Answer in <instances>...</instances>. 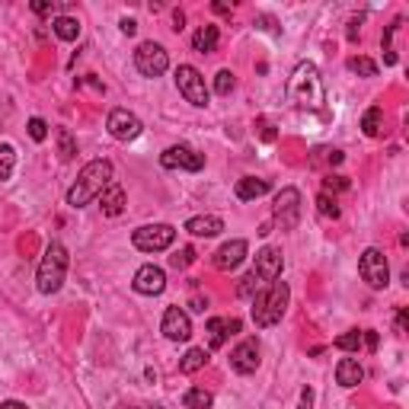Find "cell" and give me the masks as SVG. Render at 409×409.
Here are the masks:
<instances>
[{"instance_id": "cell-7", "label": "cell", "mask_w": 409, "mask_h": 409, "mask_svg": "<svg viewBox=\"0 0 409 409\" xmlns=\"http://www.w3.org/2000/svg\"><path fill=\"white\" fill-rule=\"evenodd\" d=\"M176 87L179 93L185 96V102H192V106H208V87H204V77L198 74L192 64H179L176 67Z\"/></svg>"}, {"instance_id": "cell-5", "label": "cell", "mask_w": 409, "mask_h": 409, "mask_svg": "<svg viewBox=\"0 0 409 409\" xmlns=\"http://www.w3.org/2000/svg\"><path fill=\"white\" fill-rule=\"evenodd\" d=\"M176 240V227L173 224H144L131 234V243L141 249V253H163V249L173 246Z\"/></svg>"}, {"instance_id": "cell-44", "label": "cell", "mask_w": 409, "mask_h": 409, "mask_svg": "<svg viewBox=\"0 0 409 409\" xmlns=\"http://www.w3.org/2000/svg\"><path fill=\"white\" fill-rule=\"evenodd\" d=\"M153 409H160V406H153Z\"/></svg>"}, {"instance_id": "cell-39", "label": "cell", "mask_w": 409, "mask_h": 409, "mask_svg": "<svg viewBox=\"0 0 409 409\" xmlns=\"http://www.w3.org/2000/svg\"><path fill=\"white\" fill-rule=\"evenodd\" d=\"M119 29L125 32V36H134V32H138V23H134V19H121Z\"/></svg>"}, {"instance_id": "cell-20", "label": "cell", "mask_w": 409, "mask_h": 409, "mask_svg": "<svg viewBox=\"0 0 409 409\" xmlns=\"http://www.w3.org/2000/svg\"><path fill=\"white\" fill-rule=\"evenodd\" d=\"M364 381V368L355 361V358H342L336 364V383L339 387H358Z\"/></svg>"}, {"instance_id": "cell-23", "label": "cell", "mask_w": 409, "mask_h": 409, "mask_svg": "<svg viewBox=\"0 0 409 409\" xmlns=\"http://www.w3.org/2000/svg\"><path fill=\"white\" fill-rule=\"evenodd\" d=\"M204 364H208V349H189L182 355V361H179V371H182V374H195Z\"/></svg>"}, {"instance_id": "cell-4", "label": "cell", "mask_w": 409, "mask_h": 409, "mask_svg": "<svg viewBox=\"0 0 409 409\" xmlns=\"http://www.w3.org/2000/svg\"><path fill=\"white\" fill-rule=\"evenodd\" d=\"M291 96L298 99V106H310L317 109L320 102H323V83H320V74L313 64H298V70H294L291 77Z\"/></svg>"}, {"instance_id": "cell-27", "label": "cell", "mask_w": 409, "mask_h": 409, "mask_svg": "<svg viewBox=\"0 0 409 409\" xmlns=\"http://www.w3.org/2000/svg\"><path fill=\"white\" fill-rule=\"evenodd\" d=\"M381 125H383V112L377 106L368 109V112H364V119H361L364 134H368V138H377V134H381Z\"/></svg>"}, {"instance_id": "cell-31", "label": "cell", "mask_w": 409, "mask_h": 409, "mask_svg": "<svg viewBox=\"0 0 409 409\" xmlns=\"http://www.w3.org/2000/svg\"><path fill=\"white\" fill-rule=\"evenodd\" d=\"M234 74L230 70H217V77H214V93H221V96H227L230 89H234Z\"/></svg>"}, {"instance_id": "cell-30", "label": "cell", "mask_w": 409, "mask_h": 409, "mask_svg": "<svg viewBox=\"0 0 409 409\" xmlns=\"http://www.w3.org/2000/svg\"><path fill=\"white\" fill-rule=\"evenodd\" d=\"M358 345H361V332H358V329H349L345 336L336 339V349H342V351H355Z\"/></svg>"}, {"instance_id": "cell-33", "label": "cell", "mask_w": 409, "mask_h": 409, "mask_svg": "<svg viewBox=\"0 0 409 409\" xmlns=\"http://www.w3.org/2000/svg\"><path fill=\"white\" fill-rule=\"evenodd\" d=\"M26 128H29V138L32 141H45V138H48V125H45V119H29V125H26Z\"/></svg>"}, {"instance_id": "cell-9", "label": "cell", "mask_w": 409, "mask_h": 409, "mask_svg": "<svg viewBox=\"0 0 409 409\" xmlns=\"http://www.w3.org/2000/svg\"><path fill=\"white\" fill-rule=\"evenodd\" d=\"M160 163L163 170H189V173H198L204 166V153L192 151L189 144H173L160 153Z\"/></svg>"}, {"instance_id": "cell-17", "label": "cell", "mask_w": 409, "mask_h": 409, "mask_svg": "<svg viewBox=\"0 0 409 409\" xmlns=\"http://www.w3.org/2000/svg\"><path fill=\"white\" fill-rule=\"evenodd\" d=\"M99 208H102V214H106V217H115V214L125 211V189H121L115 179L99 192Z\"/></svg>"}, {"instance_id": "cell-1", "label": "cell", "mask_w": 409, "mask_h": 409, "mask_svg": "<svg viewBox=\"0 0 409 409\" xmlns=\"http://www.w3.org/2000/svg\"><path fill=\"white\" fill-rule=\"evenodd\" d=\"M112 182V163L109 160H89L87 166L80 170L77 182L67 189V204L70 208H83L93 198H99V192Z\"/></svg>"}, {"instance_id": "cell-3", "label": "cell", "mask_w": 409, "mask_h": 409, "mask_svg": "<svg viewBox=\"0 0 409 409\" xmlns=\"http://www.w3.org/2000/svg\"><path fill=\"white\" fill-rule=\"evenodd\" d=\"M67 249L61 246V243H48V249H45L42 262H38V272H36V285L42 294H55L61 291L64 285V275H67Z\"/></svg>"}, {"instance_id": "cell-35", "label": "cell", "mask_w": 409, "mask_h": 409, "mask_svg": "<svg viewBox=\"0 0 409 409\" xmlns=\"http://www.w3.org/2000/svg\"><path fill=\"white\" fill-rule=\"evenodd\" d=\"M192 259H195V249H192V246H182V249H179V253L176 256H173V268H185V266H189V262Z\"/></svg>"}, {"instance_id": "cell-12", "label": "cell", "mask_w": 409, "mask_h": 409, "mask_svg": "<svg viewBox=\"0 0 409 409\" xmlns=\"http://www.w3.org/2000/svg\"><path fill=\"white\" fill-rule=\"evenodd\" d=\"M160 329H163V336L170 339V342H185V339L192 336V320L182 307H166Z\"/></svg>"}, {"instance_id": "cell-41", "label": "cell", "mask_w": 409, "mask_h": 409, "mask_svg": "<svg viewBox=\"0 0 409 409\" xmlns=\"http://www.w3.org/2000/svg\"><path fill=\"white\" fill-rule=\"evenodd\" d=\"M0 409H29V406L19 403V400H6V403H0Z\"/></svg>"}, {"instance_id": "cell-18", "label": "cell", "mask_w": 409, "mask_h": 409, "mask_svg": "<svg viewBox=\"0 0 409 409\" xmlns=\"http://www.w3.org/2000/svg\"><path fill=\"white\" fill-rule=\"evenodd\" d=\"M185 230L192 236H217L224 230V221L217 214H195L185 221Z\"/></svg>"}, {"instance_id": "cell-43", "label": "cell", "mask_w": 409, "mask_h": 409, "mask_svg": "<svg viewBox=\"0 0 409 409\" xmlns=\"http://www.w3.org/2000/svg\"><path fill=\"white\" fill-rule=\"evenodd\" d=\"M173 19H176V26H173V29H176V32H179V29H182V23H185V16H182V13H179V10H176V16H173Z\"/></svg>"}, {"instance_id": "cell-32", "label": "cell", "mask_w": 409, "mask_h": 409, "mask_svg": "<svg viewBox=\"0 0 409 409\" xmlns=\"http://www.w3.org/2000/svg\"><path fill=\"white\" fill-rule=\"evenodd\" d=\"M317 208H320V214H323V217H339V204H336V198H329L326 192L317 198Z\"/></svg>"}, {"instance_id": "cell-40", "label": "cell", "mask_w": 409, "mask_h": 409, "mask_svg": "<svg viewBox=\"0 0 409 409\" xmlns=\"http://www.w3.org/2000/svg\"><path fill=\"white\" fill-rule=\"evenodd\" d=\"M310 406H313V390L307 387L304 393H300V409H310Z\"/></svg>"}, {"instance_id": "cell-25", "label": "cell", "mask_w": 409, "mask_h": 409, "mask_svg": "<svg viewBox=\"0 0 409 409\" xmlns=\"http://www.w3.org/2000/svg\"><path fill=\"white\" fill-rule=\"evenodd\" d=\"M211 403H214V396H211L208 390H202V387L185 390V396H182L185 409H211Z\"/></svg>"}, {"instance_id": "cell-28", "label": "cell", "mask_w": 409, "mask_h": 409, "mask_svg": "<svg viewBox=\"0 0 409 409\" xmlns=\"http://www.w3.org/2000/svg\"><path fill=\"white\" fill-rule=\"evenodd\" d=\"M349 70H355V74H361V77H377V64L364 55L349 58Z\"/></svg>"}, {"instance_id": "cell-26", "label": "cell", "mask_w": 409, "mask_h": 409, "mask_svg": "<svg viewBox=\"0 0 409 409\" xmlns=\"http://www.w3.org/2000/svg\"><path fill=\"white\" fill-rule=\"evenodd\" d=\"M55 138H58V157H61L64 163H67V160H74V153H77V141H74V134H70L67 128H58Z\"/></svg>"}, {"instance_id": "cell-22", "label": "cell", "mask_w": 409, "mask_h": 409, "mask_svg": "<svg viewBox=\"0 0 409 409\" xmlns=\"http://www.w3.org/2000/svg\"><path fill=\"white\" fill-rule=\"evenodd\" d=\"M217 38H221V32H217V26H198L195 29V36H192V48L195 51H214L217 48Z\"/></svg>"}, {"instance_id": "cell-21", "label": "cell", "mask_w": 409, "mask_h": 409, "mask_svg": "<svg viewBox=\"0 0 409 409\" xmlns=\"http://www.w3.org/2000/svg\"><path fill=\"white\" fill-rule=\"evenodd\" d=\"M268 192V179H259V176H243L236 179V198L240 202H253V198H262Z\"/></svg>"}, {"instance_id": "cell-14", "label": "cell", "mask_w": 409, "mask_h": 409, "mask_svg": "<svg viewBox=\"0 0 409 409\" xmlns=\"http://www.w3.org/2000/svg\"><path fill=\"white\" fill-rule=\"evenodd\" d=\"M134 291L138 294H147V298H153V294H163L166 288V272L160 266H141L138 272H134Z\"/></svg>"}, {"instance_id": "cell-2", "label": "cell", "mask_w": 409, "mask_h": 409, "mask_svg": "<svg viewBox=\"0 0 409 409\" xmlns=\"http://www.w3.org/2000/svg\"><path fill=\"white\" fill-rule=\"evenodd\" d=\"M288 300H291V288L288 281H272L266 291H256L253 298V323L256 326H275L288 310Z\"/></svg>"}, {"instance_id": "cell-42", "label": "cell", "mask_w": 409, "mask_h": 409, "mask_svg": "<svg viewBox=\"0 0 409 409\" xmlns=\"http://www.w3.org/2000/svg\"><path fill=\"white\" fill-rule=\"evenodd\" d=\"M396 329H400V332H403V329H406V310H403V313H400V317H396Z\"/></svg>"}, {"instance_id": "cell-34", "label": "cell", "mask_w": 409, "mask_h": 409, "mask_svg": "<svg viewBox=\"0 0 409 409\" xmlns=\"http://www.w3.org/2000/svg\"><path fill=\"white\" fill-rule=\"evenodd\" d=\"M256 288H259V278H256L253 272L243 275V281H240V298H256Z\"/></svg>"}, {"instance_id": "cell-13", "label": "cell", "mask_w": 409, "mask_h": 409, "mask_svg": "<svg viewBox=\"0 0 409 409\" xmlns=\"http://www.w3.org/2000/svg\"><path fill=\"white\" fill-rule=\"evenodd\" d=\"M281 266H285V259H281V249H275V246H266V249H259L256 253V268H253V275L259 281H278L281 278Z\"/></svg>"}, {"instance_id": "cell-37", "label": "cell", "mask_w": 409, "mask_h": 409, "mask_svg": "<svg viewBox=\"0 0 409 409\" xmlns=\"http://www.w3.org/2000/svg\"><path fill=\"white\" fill-rule=\"evenodd\" d=\"M361 339H364V345H368V351H374V349H377V332H374V329H364V332H361Z\"/></svg>"}, {"instance_id": "cell-36", "label": "cell", "mask_w": 409, "mask_h": 409, "mask_svg": "<svg viewBox=\"0 0 409 409\" xmlns=\"http://www.w3.org/2000/svg\"><path fill=\"white\" fill-rule=\"evenodd\" d=\"M323 189H326V195H329L332 189H336V192H342V189H349V179H342V176H329V179H326V182H323Z\"/></svg>"}, {"instance_id": "cell-15", "label": "cell", "mask_w": 409, "mask_h": 409, "mask_svg": "<svg viewBox=\"0 0 409 409\" xmlns=\"http://www.w3.org/2000/svg\"><path fill=\"white\" fill-rule=\"evenodd\" d=\"M230 368L236 374H253L259 368V342L256 339H243L234 351H230Z\"/></svg>"}, {"instance_id": "cell-11", "label": "cell", "mask_w": 409, "mask_h": 409, "mask_svg": "<svg viewBox=\"0 0 409 409\" xmlns=\"http://www.w3.org/2000/svg\"><path fill=\"white\" fill-rule=\"evenodd\" d=\"M272 214L275 221H281V227H294L300 217V192L294 185H285V189L275 195V204H272Z\"/></svg>"}, {"instance_id": "cell-29", "label": "cell", "mask_w": 409, "mask_h": 409, "mask_svg": "<svg viewBox=\"0 0 409 409\" xmlns=\"http://www.w3.org/2000/svg\"><path fill=\"white\" fill-rule=\"evenodd\" d=\"M13 163H16V151L10 144H0V179L13 176Z\"/></svg>"}, {"instance_id": "cell-8", "label": "cell", "mask_w": 409, "mask_h": 409, "mask_svg": "<svg viewBox=\"0 0 409 409\" xmlns=\"http://www.w3.org/2000/svg\"><path fill=\"white\" fill-rule=\"evenodd\" d=\"M134 64H138V70L144 77H160L170 67V55H166V48L157 42H141L138 51H134Z\"/></svg>"}, {"instance_id": "cell-24", "label": "cell", "mask_w": 409, "mask_h": 409, "mask_svg": "<svg viewBox=\"0 0 409 409\" xmlns=\"http://www.w3.org/2000/svg\"><path fill=\"white\" fill-rule=\"evenodd\" d=\"M51 29H55V36L64 38V42H74V38L80 36V23H77L74 16H58L55 23H51Z\"/></svg>"}, {"instance_id": "cell-19", "label": "cell", "mask_w": 409, "mask_h": 409, "mask_svg": "<svg viewBox=\"0 0 409 409\" xmlns=\"http://www.w3.org/2000/svg\"><path fill=\"white\" fill-rule=\"evenodd\" d=\"M240 332V320H224V317H214L208 320V345L211 349H221L224 339Z\"/></svg>"}, {"instance_id": "cell-16", "label": "cell", "mask_w": 409, "mask_h": 409, "mask_svg": "<svg viewBox=\"0 0 409 409\" xmlns=\"http://www.w3.org/2000/svg\"><path fill=\"white\" fill-rule=\"evenodd\" d=\"M243 259H246V240H230L214 253V266L221 272H234Z\"/></svg>"}, {"instance_id": "cell-6", "label": "cell", "mask_w": 409, "mask_h": 409, "mask_svg": "<svg viewBox=\"0 0 409 409\" xmlns=\"http://www.w3.org/2000/svg\"><path fill=\"white\" fill-rule=\"evenodd\" d=\"M358 272H361V278L368 281L374 291H381V288H387L390 281V266H387V256L381 253L377 246H368L361 253V259H358Z\"/></svg>"}, {"instance_id": "cell-38", "label": "cell", "mask_w": 409, "mask_h": 409, "mask_svg": "<svg viewBox=\"0 0 409 409\" xmlns=\"http://www.w3.org/2000/svg\"><path fill=\"white\" fill-rule=\"evenodd\" d=\"M32 10H36L38 16H45V13L55 10V4H48V0H36V4H32Z\"/></svg>"}, {"instance_id": "cell-10", "label": "cell", "mask_w": 409, "mask_h": 409, "mask_svg": "<svg viewBox=\"0 0 409 409\" xmlns=\"http://www.w3.org/2000/svg\"><path fill=\"white\" fill-rule=\"evenodd\" d=\"M106 128H109V134H112L115 141H134L141 131H144L141 119L134 112H128V109H112L109 119H106Z\"/></svg>"}]
</instances>
